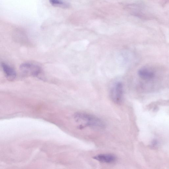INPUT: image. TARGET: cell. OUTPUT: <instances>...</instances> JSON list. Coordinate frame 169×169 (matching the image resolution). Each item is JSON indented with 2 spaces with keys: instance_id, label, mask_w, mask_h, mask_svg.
Returning a JSON list of instances; mask_svg holds the SVG:
<instances>
[{
  "instance_id": "cell-4",
  "label": "cell",
  "mask_w": 169,
  "mask_h": 169,
  "mask_svg": "<svg viewBox=\"0 0 169 169\" xmlns=\"http://www.w3.org/2000/svg\"><path fill=\"white\" fill-rule=\"evenodd\" d=\"M3 71L7 79L10 81H14L17 76L15 70L9 65L2 62L1 64Z\"/></svg>"
},
{
  "instance_id": "cell-5",
  "label": "cell",
  "mask_w": 169,
  "mask_h": 169,
  "mask_svg": "<svg viewBox=\"0 0 169 169\" xmlns=\"http://www.w3.org/2000/svg\"><path fill=\"white\" fill-rule=\"evenodd\" d=\"M93 159L101 163H110L114 162L116 157L112 154H102L96 155Z\"/></svg>"
},
{
  "instance_id": "cell-2",
  "label": "cell",
  "mask_w": 169,
  "mask_h": 169,
  "mask_svg": "<svg viewBox=\"0 0 169 169\" xmlns=\"http://www.w3.org/2000/svg\"><path fill=\"white\" fill-rule=\"evenodd\" d=\"M123 87L121 83H117L114 86L111 90V96L112 100L117 104L121 103L122 100Z\"/></svg>"
},
{
  "instance_id": "cell-8",
  "label": "cell",
  "mask_w": 169,
  "mask_h": 169,
  "mask_svg": "<svg viewBox=\"0 0 169 169\" xmlns=\"http://www.w3.org/2000/svg\"><path fill=\"white\" fill-rule=\"evenodd\" d=\"M158 141L156 140H153L151 144V146L153 147H155L158 146Z\"/></svg>"
},
{
  "instance_id": "cell-3",
  "label": "cell",
  "mask_w": 169,
  "mask_h": 169,
  "mask_svg": "<svg viewBox=\"0 0 169 169\" xmlns=\"http://www.w3.org/2000/svg\"><path fill=\"white\" fill-rule=\"evenodd\" d=\"M19 69L21 73L26 76H37L39 73L37 66L27 63L21 65Z\"/></svg>"
},
{
  "instance_id": "cell-1",
  "label": "cell",
  "mask_w": 169,
  "mask_h": 169,
  "mask_svg": "<svg viewBox=\"0 0 169 169\" xmlns=\"http://www.w3.org/2000/svg\"><path fill=\"white\" fill-rule=\"evenodd\" d=\"M74 116L78 121L83 122V128L86 126L102 128L104 126L103 121L99 118L88 114L77 113Z\"/></svg>"
},
{
  "instance_id": "cell-7",
  "label": "cell",
  "mask_w": 169,
  "mask_h": 169,
  "mask_svg": "<svg viewBox=\"0 0 169 169\" xmlns=\"http://www.w3.org/2000/svg\"><path fill=\"white\" fill-rule=\"evenodd\" d=\"M49 1L51 4L55 6L62 7L66 6L62 0H49Z\"/></svg>"
},
{
  "instance_id": "cell-6",
  "label": "cell",
  "mask_w": 169,
  "mask_h": 169,
  "mask_svg": "<svg viewBox=\"0 0 169 169\" xmlns=\"http://www.w3.org/2000/svg\"><path fill=\"white\" fill-rule=\"evenodd\" d=\"M139 76L143 79L145 80L149 81L151 80L155 77L154 72L146 69H141L138 72Z\"/></svg>"
}]
</instances>
